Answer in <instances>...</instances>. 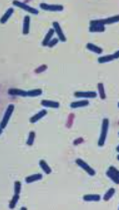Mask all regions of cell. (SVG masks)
<instances>
[{
	"label": "cell",
	"instance_id": "1",
	"mask_svg": "<svg viewBox=\"0 0 119 210\" xmlns=\"http://www.w3.org/2000/svg\"><path fill=\"white\" fill-rule=\"evenodd\" d=\"M108 128H109V120L108 119H103L102 124H101L100 137H99V140H98V146L99 147L104 146L105 141H106V137H107V133H108Z\"/></svg>",
	"mask_w": 119,
	"mask_h": 210
},
{
	"label": "cell",
	"instance_id": "2",
	"mask_svg": "<svg viewBox=\"0 0 119 210\" xmlns=\"http://www.w3.org/2000/svg\"><path fill=\"white\" fill-rule=\"evenodd\" d=\"M40 8L45 11H52V12H60L63 11L64 7L60 4H47V3H40Z\"/></svg>",
	"mask_w": 119,
	"mask_h": 210
},
{
	"label": "cell",
	"instance_id": "3",
	"mask_svg": "<svg viewBox=\"0 0 119 210\" xmlns=\"http://www.w3.org/2000/svg\"><path fill=\"white\" fill-rule=\"evenodd\" d=\"M13 111H14V105L11 104V105H9L8 107H7L6 112L4 114V116H3V119H2V122H1V130L4 129L7 126V124H8L10 117L12 116V114H13Z\"/></svg>",
	"mask_w": 119,
	"mask_h": 210
},
{
	"label": "cell",
	"instance_id": "4",
	"mask_svg": "<svg viewBox=\"0 0 119 210\" xmlns=\"http://www.w3.org/2000/svg\"><path fill=\"white\" fill-rule=\"evenodd\" d=\"M12 4H13L14 6H17V7H19V8H21V9H23V10L27 11V12L31 13V14H38V9L33 8V7H31V6H28V5H27V3H25V2L13 1V2H12Z\"/></svg>",
	"mask_w": 119,
	"mask_h": 210
},
{
	"label": "cell",
	"instance_id": "5",
	"mask_svg": "<svg viewBox=\"0 0 119 210\" xmlns=\"http://www.w3.org/2000/svg\"><path fill=\"white\" fill-rule=\"evenodd\" d=\"M75 162H76V164H77L79 167H81L83 170H85L87 173L90 175V176H93V175H95V170L92 169V168L89 165H88V164L85 161H83L82 159H76Z\"/></svg>",
	"mask_w": 119,
	"mask_h": 210
},
{
	"label": "cell",
	"instance_id": "6",
	"mask_svg": "<svg viewBox=\"0 0 119 210\" xmlns=\"http://www.w3.org/2000/svg\"><path fill=\"white\" fill-rule=\"evenodd\" d=\"M52 25H53V29L55 30V33L57 34V36H58V38H59V40H61V41H63V42H65V41H66L67 39H66V36L64 35L63 30H62V28H61L60 24H59L57 21H54V22L52 23Z\"/></svg>",
	"mask_w": 119,
	"mask_h": 210
},
{
	"label": "cell",
	"instance_id": "7",
	"mask_svg": "<svg viewBox=\"0 0 119 210\" xmlns=\"http://www.w3.org/2000/svg\"><path fill=\"white\" fill-rule=\"evenodd\" d=\"M74 95L76 98H84V100H86V99L96 98L97 93L96 91H76L74 93Z\"/></svg>",
	"mask_w": 119,
	"mask_h": 210
},
{
	"label": "cell",
	"instance_id": "8",
	"mask_svg": "<svg viewBox=\"0 0 119 210\" xmlns=\"http://www.w3.org/2000/svg\"><path fill=\"white\" fill-rule=\"evenodd\" d=\"M41 106L45 107V108H53V109H58L60 107V104L58 102L55 101H49V100H42Z\"/></svg>",
	"mask_w": 119,
	"mask_h": 210
},
{
	"label": "cell",
	"instance_id": "9",
	"mask_svg": "<svg viewBox=\"0 0 119 210\" xmlns=\"http://www.w3.org/2000/svg\"><path fill=\"white\" fill-rule=\"evenodd\" d=\"M29 28H30V16L26 15L23 19V28H22V33L24 35H27L29 33Z\"/></svg>",
	"mask_w": 119,
	"mask_h": 210
},
{
	"label": "cell",
	"instance_id": "10",
	"mask_svg": "<svg viewBox=\"0 0 119 210\" xmlns=\"http://www.w3.org/2000/svg\"><path fill=\"white\" fill-rule=\"evenodd\" d=\"M8 94L10 95H20V97H23V98L27 97V91L20 89H9Z\"/></svg>",
	"mask_w": 119,
	"mask_h": 210
},
{
	"label": "cell",
	"instance_id": "11",
	"mask_svg": "<svg viewBox=\"0 0 119 210\" xmlns=\"http://www.w3.org/2000/svg\"><path fill=\"white\" fill-rule=\"evenodd\" d=\"M88 105H89V102H88V100H81V101L71 103L70 107L72 109H78V108H84V107H87Z\"/></svg>",
	"mask_w": 119,
	"mask_h": 210
},
{
	"label": "cell",
	"instance_id": "12",
	"mask_svg": "<svg viewBox=\"0 0 119 210\" xmlns=\"http://www.w3.org/2000/svg\"><path fill=\"white\" fill-rule=\"evenodd\" d=\"M46 114H47V111L46 110H42V111H40L39 113H37L35 116H33L32 118H30V123H32V124H34V123H36V122H38L39 120H41L42 118L43 117H45L46 116Z\"/></svg>",
	"mask_w": 119,
	"mask_h": 210
},
{
	"label": "cell",
	"instance_id": "13",
	"mask_svg": "<svg viewBox=\"0 0 119 210\" xmlns=\"http://www.w3.org/2000/svg\"><path fill=\"white\" fill-rule=\"evenodd\" d=\"M100 199L101 197L98 194H87V195L83 196V200L86 202H97Z\"/></svg>",
	"mask_w": 119,
	"mask_h": 210
},
{
	"label": "cell",
	"instance_id": "14",
	"mask_svg": "<svg viewBox=\"0 0 119 210\" xmlns=\"http://www.w3.org/2000/svg\"><path fill=\"white\" fill-rule=\"evenodd\" d=\"M42 179V174L38 173V174H33V175H29L25 178V182L30 184V183H33L35 181H39Z\"/></svg>",
	"mask_w": 119,
	"mask_h": 210
},
{
	"label": "cell",
	"instance_id": "15",
	"mask_svg": "<svg viewBox=\"0 0 119 210\" xmlns=\"http://www.w3.org/2000/svg\"><path fill=\"white\" fill-rule=\"evenodd\" d=\"M86 48L88 49V50L92 51V52L97 53V55H101L102 51H103V49L100 46H97V45H95L93 43H87L86 44Z\"/></svg>",
	"mask_w": 119,
	"mask_h": 210
},
{
	"label": "cell",
	"instance_id": "16",
	"mask_svg": "<svg viewBox=\"0 0 119 210\" xmlns=\"http://www.w3.org/2000/svg\"><path fill=\"white\" fill-rule=\"evenodd\" d=\"M54 32H55V30L53 29V28L49 29L48 33L46 34L45 37H44V39H43V41H42V45H43V46H47L48 43H49V41L52 39V36H53V34H54Z\"/></svg>",
	"mask_w": 119,
	"mask_h": 210
},
{
	"label": "cell",
	"instance_id": "17",
	"mask_svg": "<svg viewBox=\"0 0 119 210\" xmlns=\"http://www.w3.org/2000/svg\"><path fill=\"white\" fill-rule=\"evenodd\" d=\"M106 175L115 183V184H119V177H118V175L115 173L114 171H112V170L108 168V170H107V172H106Z\"/></svg>",
	"mask_w": 119,
	"mask_h": 210
},
{
	"label": "cell",
	"instance_id": "18",
	"mask_svg": "<svg viewBox=\"0 0 119 210\" xmlns=\"http://www.w3.org/2000/svg\"><path fill=\"white\" fill-rule=\"evenodd\" d=\"M13 12H14V9L12 8V7H10V8L7 9V11L4 13V15H3L2 18H1V23H2V24L6 23L7 20H8V19L10 18L11 15L13 14Z\"/></svg>",
	"mask_w": 119,
	"mask_h": 210
},
{
	"label": "cell",
	"instance_id": "19",
	"mask_svg": "<svg viewBox=\"0 0 119 210\" xmlns=\"http://www.w3.org/2000/svg\"><path fill=\"white\" fill-rule=\"evenodd\" d=\"M39 166L41 167V169L43 170L46 174H50L52 170H51V168L49 167V165L47 164V162H45L44 160H40L39 161Z\"/></svg>",
	"mask_w": 119,
	"mask_h": 210
},
{
	"label": "cell",
	"instance_id": "20",
	"mask_svg": "<svg viewBox=\"0 0 119 210\" xmlns=\"http://www.w3.org/2000/svg\"><path fill=\"white\" fill-rule=\"evenodd\" d=\"M112 60H114V56L113 55H103V56H100L98 57V63H110L112 62Z\"/></svg>",
	"mask_w": 119,
	"mask_h": 210
},
{
	"label": "cell",
	"instance_id": "21",
	"mask_svg": "<svg viewBox=\"0 0 119 210\" xmlns=\"http://www.w3.org/2000/svg\"><path fill=\"white\" fill-rule=\"evenodd\" d=\"M89 31L96 33V32H104L105 31V26H96V25H90L89 26Z\"/></svg>",
	"mask_w": 119,
	"mask_h": 210
},
{
	"label": "cell",
	"instance_id": "22",
	"mask_svg": "<svg viewBox=\"0 0 119 210\" xmlns=\"http://www.w3.org/2000/svg\"><path fill=\"white\" fill-rule=\"evenodd\" d=\"M42 95V90L41 89H35V90H30L27 91V97L30 98H34V97H38V95Z\"/></svg>",
	"mask_w": 119,
	"mask_h": 210
},
{
	"label": "cell",
	"instance_id": "23",
	"mask_svg": "<svg viewBox=\"0 0 119 210\" xmlns=\"http://www.w3.org/2000/svg\"><path fill=\"white\" fill-rule=\"evenodd\" d=\"M97 87H98V93H99V95H100V98L102 99V100H105V99H106V95H105L104 86H103V83H99Z\"/></svg>",
	"mask_w": 119,
	"mask_h": 210
},
{
	"label": "cell",
	"instance_id": "24",
	"mask_svg": "<svg viewBox=\"0 0 119 210\" xmlns=\"http://www.w3.org/2000/svg\"><path fill=\"white\" fill-rule=\"evenodd\" d=\"M119 21V15H114V16H111L105 19V24H112V23H116Z\"/></svg>",
	"mask_w": 119,
	"mask_h": 210
},
{
	"label": "cell",
	"instance_id": "25",
	"mask_svg": "<svg viewBox=\"0 0 119 210\" xmlns=\"http://www.w3.org/2000/svg\"><path fill=\"white\" fill-rule=\"evenodd\" d=\"M115 193V189L114 188H110L107 190V192L104 194V196H103V199H104L105 201H108L109 199H111V197H112L114 195Z\"/></svg>",
	"mask_w": 119,
	"mask_h": 210
},
{
	"label": "cell",
	"instance_id": "26",
	"mask_svg": "<svg viewBox=\"0 0 119 210\" xmlns=\"http://www.w3.org/2000/svg\"><path fill=\"white\" fill-rule=\"evenodd\" d=\"M18 200H19V194H14L13 198L11 199L10 203H9V208H10V209L15 208V206H16Z\"/></svg>",
	"mask_w": 119,
	"mask_h": 210
},
{
	"label": "cell",
	"instance_id": "27",
	"mask_svg": "<svg viewBox=\"0 0 119 210\" xmlns=\"http://www.w3.org/2000/svg\"><path fill=\"white\" fill-rule=\"evenodd\" d=\"M90 25H96V26H104L105 24V19H95V20L90 21Z\"/></svg>",
	"mask_w": 119,
	"mask_h": 210
},
{
	"label": "cell",
	"instance_id": "28",
	"mask_svg": "<svg viewBox=\"0 0 119 210\" xmlns=\"http://www.w3.org/2000/svg\"><path fill=\"white\" fill-rule=\"evenodd\" d=\"M34 139H35V133L32 131V132L29 133L28 139H27V142H26V144H27L28 146H32L33 143H34Z\"/></svg>",
	"mask_w": 119,
	"mask_h": 210
},
{
	"label": "cell",
	"instance_id": "29",
	"mask_svg": "<svg viewBox=\"0 0 119 210\" xmlns=\"http://www.w3.org/2000/svg\"><path fill=\"white\" fill-rule=\"evenodd\" d=\"M21 191V182L16 181L14 183V194H20Z\"/></svg>",
	"mask_w": 119,
	"mask_h": 210
},
{
	"label": "cell",
	"instance_id": "30",
	"mask_svg": "<svg viewBox=\"0 0 119 210\" xmlns=\"http://www.w3.org/2000/svg\"><path fill=\"white\" fill-rule=\"evenodd\" d=\"M58 41H59V38H52V39L49 41L47 46L48 47H53L54 45H56L57 43H58Z\"/></svg>",
	"mask_w": 119,
	"mask_h": 210
},
{
	"label": "cell",
	"instance_id": "31",
	"mask_svg": "<svg viewBox=\"0 0 119 210\" xmlns=\"http://www.w3.org/2000/svg\"><path fill=\"white\" fill-rule=\"evenodd\" d=\"M46 68H47V66H45V64H43V66H41L40 67H38L35 70V72H37V74H40V72L44 71Z\"/></svg>",
	"mask_w": 119,
	"mask_h": 210
},
{
	"label": "cell",
	"instance_id": "32",
	"mask_svg": "<svg viewBox=\"0 0 119 210\" xmlns=\"http://www.w3.org/2000/svg\"><path fill=\"white\" fill-rule=\"evenodd\" d=\"M109 169H111V170H112V171H114V172H115V173H116V174L118 175V177H119V170H117V169H116V168H115L114 166H110V167H109Z\"/></svg>",
	"mask_w": 119,
	"mask_h": 210
},
{
	"label": "cell",
	"instance_id": "33",
	"mask_svg": "<svg viewBox=\"0 0 119 210\" xmlns=\"http://www.w3.org/2000/svg\"><path fill=\"white\" fill-rule=\"evenodd\" d=\"M113 56H114V59H119V50H117L116 52H115L114 55H113Z\"/></svg>",
	"mask_w": 119,
	"mask_h": 210
},
{
	"label": "cell",
	"instance_id": "34",
	"mask_svg": "<svg viewBox=\"0 0 119 210\" xmlns=\"http://www.w3.org/2000/svg\"><path fill=\"white\" fill-rule=\"evenodd\" d=\"M116 151L119 153V145H118V146H117V148H116Z\"/></svg>",
	"mask_w": 119,
	"mask_h": 210
},
{
	"label": "cell",
	"instance_id": "35",
	"mask_svg": "<svg viewBox=\"0 0 119 210\" xmlns=\"http://www.w3.org/2000/svg\"><path fill=\"white\" fill-rule=\"evenodd\" d=\"M117 160H118V161H119V154L117 155Z\"/></svg>",
	"mask_w": 119,
	"mask_h": 210
},
{
	"label": "cell",
	"instance_id": "36",
	"mask_svg": "<svg viewBox=\"0 0 119 210\" xmlns=\"http://www.w3.org/2000/svg\"><path fill=\"white\" fill-rule=\"evenodd\" d=\"M118 108H119V103H118Z\"/></svg>",
	"mask_w": 119,
	"mask_h": 210
}]
</instances>
